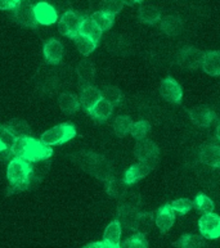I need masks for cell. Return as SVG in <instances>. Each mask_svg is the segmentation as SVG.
Wrapping results in <instances>:
<instances>
[{"mask_svg": "<svg viewBox=\"0 0 220 248\" xmlns=\"http://www.w3.org/2000/svg\"><path fill=\"white\" fill-rule=\"evenodd\" d=\"M12 155L22 158L27 162H40L50 158L53 155V148L50 145L44 144L40 139L32 137L16 138L15 141L9 145Z\"/></svg>", "mask_w": 220, "mask_h": 248, "instance_id": "obj_1", "label": "cell"}, {"mask_svg": "<svg viewBox=\"0 0 220 248\" xmlns=\"http://www.w3.org/2000/svg\"><path fill=\"white\" fill-rule=\"evenodd\" d=\"M32 172L34 170H32L30 162L18 158V157H13L8 163L7 179L12 188L16 190H21V189L30 186Z\"/></svg>", "mask_w": 220, "mask_h": 248, "instance_id": "obj_2", "label": "cell"}, {"mask_svg": "<svg viewBox=\"0 0 220 248\" xmlns=\"http://www.w3.org/2000/svg\"><path fill=\"white\" fill-rule=\"evenodd\" d=\"M76 137V127L70 123H63L48 129L41 134L40 140L47 145L54 147L72 140Z\"/></svg>", "mask_w": 220, "mask_h": 248, "instance_id": "obj_3", "label": "cell"}, {"mask_svg": "<svg viewBox=\"0 0 220 248\" xmlns=\"http://www.w3.org/2000/svg\"><path fill=\"white\" fill-rule=\"evenodd\" d=\"M82 19H84V16L79 15L78 12H64L58 21V30L63 36L74 39L80 33V26H81Z\"/></svg>", "mask_w": 220, "mask_h": 248, "instance_id": "obj_4", "label": "cell"}, {"mask_svg": "<svg viewBox=\"0 0 220 248\" xmlns=\"http://www.w3.org/2000/svg\"><path fill=\"white\" fill-rule=\"evenodd\" d=\"M198 229L206 239H218L220 237V216L214 212L204 214L198 220Z\"/></svg>", "mask_w": 220, "mask_h": 248, "instance_id": "obj_5", "label": "cell"}, {"mask_svg": "<svg viewBox=\"0 0 220 248\" xmlns=\"http://www.w3.org/2000/svg\"><path fill=\"white\" fill-rule=\"evenodd\" d=\"M134 155L138 158V161L143 162H149L156 165L160 157V148L155 141L149 139H143V140L137 141V145L134 148Z\"/></svg>", "mask_w": 220, "mask_h": 248, "instance_id": "obj_6", "label": "cell"}, {"mask_svg": "<svg viewBox=\"0 0 220 248\" xmlns=\"http://www.w3.org/2000/svg\"><path fill=\"white\" fill-rule=\"evenodd\" d=\"M12 15H13V18L16 19V22L22 26L31 27V29L37 26L34 15V5L29 0H19L17 7L12 11Z\"/></svg>", "mask_w": 220, "mask_h": 248, "instance_id": "obj_7", "label": "cell"}, {"mask_svg": "<svg viewBox=\"0 0 220 248\" xmlns=\"http://www.w3.org/2000/svg\"><path fill=\"white\" fill-rule=\"evenodd\" d=\"M160 94L169 103L179 104L183 99V89L179 85V82L172 76H168L161 81Z\"/></svg>", "mask_w": 220, "mask_h": 248, "instance_id": "obj_8", "label": "cell"}, {"mask_svg": "<svg viewBox=\"0 0 220 248\" xmlns=\"http://www.w3.org/2000/svg\"><path fill=\"white\" fill-rule=\"evenodd\" d=\"M204 54L205 53L194 46H184L178 53V63L187 70H196L202 64Z\"/></svg>", "mask_w": 220, "mask_h": 248, "instance_id": "obj_9", "label": "cell"}, {"mask_svg": "<svg viewBox=\"0 0 220 248\" xmlns=\"http://www.w3.org/2000/svg\"><path fill=\"white\" fill-rule=\"evenodd\" d=\"M156 165L149 162H143V161H138L134 165H131L124 175V182L127 186H134L135 183L141 182L142 179H144L148 174H151V171L155 169Z\"/></svg>", "mask_w": 220, "mask_h": 248, "instance_id": "obj_10", "label": "cell"}, {"mask_svg": "<svg viewBox=\"0 0 220 248\" xmlns=\"http://www.w3.org/2000/svg\"><path fill=\"white\" fill-rule=\"evenodd\" d=\"M34 15L37 25L43 26H52L58 22V13L56 8L47 1H39L34 5Z\"/></svg>", "mask_w": 220, "mask_h": 248, "instance_id": "obj_11", "label": "cell"}, {"mask_svg": "<svg viewBox=\"0 0 220 248\" xmlns=\"http://www.w3.org/2000/svg\"><path fill=\"white\" fill-rule=\"evenodd\" d=\"M188 115L190 121L198 127H207L214 123L217 117L215 112L206 106H194L193 108H190Z\"/></svg>", "mask_w": 220, "mask_h": 248, "instance_id": "obj_12", "label": "cell"}, {"mask_svg": "<svg viewBox=\"0 0 220 248\" xmlns=\"http://www.w3.org/2000/svg\"><path fill=\"white\" fill-rule=\"evenodd\" d=\"M155 222H156V226L162 234H166L170 232L174 222H175V211L173 210L172 204L166 203L157 210Z\"/></svg>", "mask_w": 220, "mask_h": 248, "instance_id": "obj_13", "label": "cell"}, {"mask_svg": "<svg viewBox=\"0 0 220 248\" xmlns=\"http://www.w3.org/2000/svg\"><path fill=\"white\" fill-rule=\"evenodd\" d=\"M121 233H123V225H121L119 218L110 222L105 229L103 239H102V243H103L105 248H120V246H121V242H120Z\"/></svg>", "mask_w": 220, "mask_h": 248, "instance_id": "obj_14", "label": "cell"}, {"mask_svg": "<svg viewBox=\"0 0 220 248\" xmlns=\"http://www.w3.org/2000/svg\"><path fill=\"white\" fill-rule=\"evenodd\" d=\"M63 45L57 39H49L43 46V54L50 64H60L61 61L63 60Z\"/></svg>", "mask_w": 220, "mask_h": 248, "instance_id": "obj_15", "label": "cell"}, {"mask_svg": "<svg viewBox=\"0 0 220 248\" xmlns=\"http://www.w3.org/2000/svg\"><path fill=\"white\" fill-rule=\"evenodd\" d=\"M200 161L213 169L220 167V145L214 143L202 145L200 149Z\"/></svg>", "mask_w": 220, "mask_h": 248, "instance_id": "obj_16", "label": "cell"}, {"mask_svg": "<svg viewBox=\"0 0 220 248\" xmlns=\"http://www.w3.org/2000/svg\"><path fill=\"white\" fill-rule=\"evenodd\" d=\"M79 99H80L82 109L85 112H89L94 107V104L97 103L99 99H102V90H99L93 85L82 86Z\"/></svg>", "mask_w": 220, "mask_h": 248, "instance_id": "obj_17", "label": "cell"}, {"mask_svg": "<svg viewBox=\"0 0 220 248\" xmlns=\"http://www.w3.org/2000/svg\"><path fill=\"white\" fill-rule=\"evenodd\" d=\"M113 104L110 103L109 100H106L105 98H102L94 104V107L90 109L88 113L92 116V119L95 120L97 123H105L111 117L112 112H113Z\"/></svg>", "mask_w": 220, "mask_h": 248, "instance_id": "obj_18", "label": "cell"}, {"mask_svg": "<svg viewBox=\"0 0 220 248\" xmlns=\"http://www.w3.org/2000/svg\"><path fill=\"white\" fill-rule=\"evenodd\" d=\"M201 67L210 76H220V50L205 53Z\"/></svg>", "mask_w": 220, "mask_h": 248, "instance_id": "obj_19", "label": "cell"}, {"mask_svg": "<svg viewBox=\"0 0 220 248\" xmlns=\"http://www.w3.org/2000/svg\"><path fill=\"white\" fill-rule=\"evenodd\" d=\"M76 75L82 86L92 85L95 78V67L93 62H90L89 60H82L76 67Z\"/></svg>", "mask_w": 220, "mask_h": 248, "instance_id": "obj_20", "label": "cell"}, {"mask_svg": "<svg viewBox=\"0 0 220 248\" xmlns=\"http://www.w3.org/2000/svg\"><path fill=\"white\" fill-rule=\"evenodd\" d=\"M138 19L144 25H156L161 21V12L152 4H144L138 9Z\"/></svg>", "mask_w": 220, "mask_h": 248, "instance_id": "obj_21", "label": "cell"}, {"mask_svg": "<svg viewBox=\"0 0 220 248\" xmlns=\"http://www.w3.org/2000/svg\"><path fill=\"white\" fill-rule=\"evenodd\" d=\"M160 29L168 36H176L183 30V21L176 16H166L161 18Z\"/></svg>", "mask_w": 220, "mask_h": 248, "instance_id": "obj_22", "label": "cell"}, {"mask_svg": "<svg viewBox=\"0 0 220 248\" xmlns=\"http://www.w3.org/2000/svg\"><path fill=\"white\" fill-rule=\"evenodd\" d=\"M58 104H60L61 111L64 112V113H68V115L76 113L81 108L79 96L71 93L61 94L60 98H58Z\"/></svg>", "mask_w": 220, "mask_h": 248, "instance_id": "obj_23", "label": "cell"}, {"mask_svg": "<svg viewBox=\"0 0 220 248\" xmlns=\"http://www.w3.org/2000/svg\"><path fill=\"white\" fill-rule=\"evenodd\" d=\"M80 33L84 35V36L89 37V39H92L95 43H99V40L102 39L103 31L94 23V21L90 17H84L81 26H80Z\"/></svg>", "mask_w": 220, "mask_h": 248, "instance_id": "obj_24", "label": "cell"}, {"mask_svg": "<svg viewBox=\"0 0 220 248\" xmlns=\"http://www.w3.org/2000/svg\"><path fill=\"white\" fill-rule=\"evenodd\" d=\"M5 126L11 134L15 138H23V137H31V127L30 125L22 119H12L9 120Z\"/></svg>", "mask_w": 220, "mask_h": 248, "instance_id": "obj_25", "label": "cell"}, {"mask_svg": "<svg viewBox=\"0 0 220 248\" xmlns=\"http://www.w3.org/2000/svg\"><path fill=\"white\" fill-rule=\"evenodd\" d=\"M153 220L155 218H153V215L151 212H139L134 222V226H133V230L135 233H141L146 235L152 229Z\"/></svg>", "mask_w": 220, "mask_h": 248, "instance_id": "obj_26", "label": "cell"}, {"mask_svg": "<svg viewBox=\"0 0 220 248\" xmlns=\"http://www.w3.org/2000/svg\"><path fill=\"white\" fill-rule=\"evenodd\" d=\"M115 17L116 16L111 15V13H107V12L102 11V9L101 11L94 12L93 15L90 16V18L93 19L94 23H95L103 32L111 30L112 26H113V23H115Z\"/></svg>", "mask_w": 220, "mask_h": 248, "instance_id": "obj_27", "label": "cell"}, {"mask_svg": "<svg viewBox=\"0 0 220 248\" xmlns=\"http://www.w3.org/2000/svg\"><path fill=\"white\" fill-rule=\"evenodd\" d=\"M72 40L75 41V45H76V49L79 50V53L84 57L90 56V54L97 49L98 43L93 41L92 39H89V37L84 36L81 33H79L78 36L74 37Z\"/></svg>", "mask_w": 220, "mask_h": 248, "instance_id": "obj_28", "label": "cell"}, {"mask_svg": "<svg viewBox=\"0 0 220 248\" xmlns=\"http://www.w3.org/2000/svg\"><path fill=\"white\" fill-rule=\"evenodd\" d=\"M176 248H204L205 241L204 237L197 234H183L178 241L174 243Z\"/></svg>", "mask_w": 220, "mask_h": 248, "instance_id": "obj_29", "label": "cell"}, {"mask_svg": "<svg viewBox=\"0 0 220 248\" xmlns=\"http://www.w3.org/2000/svg\"><path fill=\"white\" fill-rule=\"evenodd\" d=\"M131 126H133V120L130 116H117L113 121V131L119 138H124L127 134H130Z\"/></svg>", "mask_w": 220, "mask_h": 248, "instance_id": "obj_30", "label": "cell"}, {"mask_svg": "<svg viewBox=\"0 0 220 248\" xmlns=\"http://www.w3.org/2000/svg\"><path fill=\"white\" fill-rule=\"evenodd\" d=\"M127 184H125L124 180H116L115 178L107 179L106 183V192L113 198H121V197L127 192Z\"/></svg>", "mask_w": 220, "mask_h": 248, "instance_id": "obj_31", "label": "cell"}, {"mask_svg": "<svg viewBox=\"0 0 220 248\" xmlns=\"http://www.w3.org/2000/svg\"><path fill=\"white\" fill-rule=\"evenodd\" d=\"M193 207L197 211L202 212V214H210V212H214V210H215V203L210 197H207L204 193H200L194 198Z\"/></svg>", "mask_w": 220, "mask_h": 248, "instance_id": "obj_32", "label": "cell"}, {"mask_svg": "<svg viewBox=\"0 0 220 248\" xmlns=\"http://www.w3.org/2000/svg\"><path fill=\"white\" fill-rule=\"evenodd\" d=\"M149 130H151V125H149L148 121H146V120H141V121L133 123V126H131L130 129V134L137 141L143 140V139H146L147 135H148Z\"/></svg>", "mask_w": 220, "mask_h": 248, "instance_id": "obj_33", "label": "cell"}, {"mask_svg": "<svg viewBox=\"0 0 220 248\" xmlns=\"http://www.w3.org/2000/svg\"><path fill=\"white\" fill-rule=\"evenodd\" d=\"M120 248H148V242H147L144 234L135 233L127 239H125L121 243Z\"/></svg>", "mask_w": 220, "mask_h": 248, "instance_id": "obj_34", "label": "cell"}, {"mask_svg": "<svg viewBox=\"0 0 220 248\" xmlns=\"http://www.w3.org/2000/svg\"><path fill=\"white\" fill-rule=\"evenodd\" d=\"M102 98L109 100L110 103H112L113 106H117L121 102V99H123V92L117 86H106L105 89L102 90Z\"/></svg>", "mask_w": 220, "mask_h": 248, "instance_id": "obj_35", "label": "cell"}, {"mask_svg": "<svg viewBox=\"0 0 220 248\" xmlns=\"http://www.w3.org/2000/svg\"><path fill=\"white\" fill-rule=\"evenodd\" d=\"M124 5L125 4H124L123 0H102L101 9L107 12V13H111V15L116 16L123 11Z\"/></svg>", "mask_w": 220, "mask_h": 248, "instance_id": "obj_36", "label": "cell"}, {"mask_svg": "<svg viewBox=\"0 0 220 248\" xmlns=\"http://www.w3.org/2000/svg\"><path fill=\"white\" fill-rule=\"evenodd\" d=\"M170 204H172L173 210L180 214V215H186L193 208V202L188 200V198H178V200L173 201Z\"/></svg>", "mask_w": 220, "mask_h": 248, "instance_id": "obj_37", "label": "cell"}, {"mask_svg": "<svg viewBox=\"0 0 220 248\" xmlns=\"http://www.w3.org/2000/svg\"><path fill=\"white\" fill-rule=\"evenodd\" d=\"M0 139L7 143L8 145H11L13 141H15L16 138L11 134V131L8 130V127L5 125H0Z\"/></svg>", "mask_w": 220, "mask_h": 248, "instance_id": "obj_38", "label": "cell"}, {"mask_svg": "<svg viewBox=\"0 0 220 248\" xmlns=\"http://www.w3.org/2000/svg\"><path fill=\"white\" fill-rule=\"evenodd\" d=\"M19 0H0V11H13Z\"/></svg>", "mask_w": 220, "mask_h": 248, "instance_id": "obj_39", "label": "cell"}, {"mask_svg": "<svg viewBox=\"0 0 220 248\" xmlns=\"http://www.w3.org/2000/svg\"><path fill=\"white\" fill-rule=\"evenodd\" d=\"M82 248H105V246H103L102 242H93V243H89V245H86L85 247Z\"/></svg>", "mask_w": 220, "mask_h": 248, "instance_id": "obj_40", "label": "cell"}, {"mask_svg": "<svg viewBox=\"0 0 220 248\" xmlns=\"http://www.w3.org/2000/svg\"><path fill=\"white\" fill-rule=\"evenodd\" d=\"M124 4L125 5H129V7H133V5H135V4H139L142 3L143 0H123Z\"/></svg>", "mask_w": 220, "mask_h": 248, "instance_id": "obj_41", "label": "cell"}, {"mask_svg": "<svg viewBox=\"0 0 220 248\" xmlns=\"http://www.w3.org/2000/svg\"><path fill=\"white\" fill-rule=\"evenodd\" d=\"M8 148H9V145H8L7 143H4V141L0 139V153L5 152Z\"/></svg>", "mask_w": 220, "mask_h": 248, "instance_id": "obj_42", "label": "cell"}, {"mask_svg": "<svg viewBox=\"0 0 220 248\" xmlns=\"http://www.w3.org/2000/svg\"><path fill=\"white\" fill-rule=\"evenodd\" d=\"M217 139L220 141V124L217 126Z\"/></svg>", "mask_w": 220, "mask_h": 248, "instance_id": "obj_43", "label": "cell"}]
</instances>
